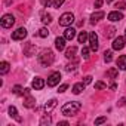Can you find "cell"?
Returning <instances> with one entry per match:
<instances>
[{
	"mask_svg": "<svg viewBox=\"0 0 126 126\" xmlns=\"http://www.w3.org/2000/svg\"><path fill=\"white\" fill-rule=\"evenodd\" d=\"M64 37H65L67 40H73V39L76 37V30L71 28V27H68V28L64 31Z\"/></svg>",
	"mask_w": 126,
	"mask_h": 126,
	"instance_id": "obj_14",
	"label": "cell"
},
{
	"mask_svg": "<svg viewBox=\"0 0 126 126\" xmlns=\"http://www.w3.org/2000/svg\"><path fill=\"white\" fill-rule=\"evenodd\" d=\"M76 65H77V62H74V64H68V65L65 67V70H67V71H74V70H76Z\"/></svg>",
	"mask_w": 126,
	"mask_h": 126,
	"instance_id": "obj_33",
	"label": "cell"
},
{
	"mask_svg": "<svg viewBox=\"0 0 126 126\" xmlns=\"http://www.w3.org/2000/svg\"><path fill=\"white\" fill-rule=\"evenodd\" d=\"M65 37H56L55 39V47L58 49V50H64V47H65Z\"/></svg>",
	"mask_w": 126,
	"mask_h": 126,
	"instance_id": "obj_11",
	"label": "cell"
},
{
	"mask_svg": "<svg viewBox=\"0 0 126 126\" xmlns=\"http://www.w3.org/2000/svg\"><path fill=\"white\" fill-rule=\"evenodd\" d=\"M119 105H126V96H123V98L119 99Z\"/></svg>",
	"mask_w": 126,
	"mask_h": 126,
	"instance_id": "obj_39",
	"label": "cell"
},
{
	"mask_svg": "<svg viewBox=\"0 0 126 126\" xmlns=\"http://www.w3.org/2000/svg\"><path fill=\"white\" fill-rule=\"evenodd\" d=\"M83 89H85V83H76V85L73 86V94L79 95V94H80Z\"/></svg>",
	"mask_w": 126,
	"mask_h": 126,
	"instance_id": "obj_20",
	"label": "cell"
},
{
	"mask_svg": "<svg viewBox=\"0 0 126 126\" xmlns=\"http://www.w3.org/2000/svg\"><path fill=\"white\" fill-rule=\"evenodd\" d=\"M24 92H25V89H22L19 85H16V86L14 88V94H15V95H24Z\"/></svg>",
	"mask_w": 126,
	"mask_h": 126,
	"instance_id": "obj_27",
	"label": "cell"
},
{
	"mask_svg": "<svg viewBox=\"0 0 126 126\" xmlns=\"http://www.w3.org/2000/svg\"><path fill=\"white\" fill-rule=\"evenodd\" d=\"M105 88H107V85H105L104 82H96V83H95V89H98V91L105 89Z\"/></svg>",
	"mask_w": 126,
	"mask_h": 126,
	"instance_id": "obj_29",
	"label": "cell"
},
{
	"mask_svg": "<svg viewBox=\"0 0 126 126\" xmlns=\"http://www.w3.org/2000/svg\"><path fill=\"white\" fill-rule=\"evenodd\" d=\"M9 62H6V61H3L2 62V64H0V73H2V74H6L8 71H9Z\"/></svg>",
	"mask_w": 126,
	"mask_h": 126,
	"instance_id": "obj_23",
	"label": "cell"
},
{
	"mask_svg": "<svg viewBox=\"0 0 126 126\" xmlns=\"http://www.w3.org/2000/svg\"><path fill=\"white\" fill-rule=\"evenodd\" d=\"M27 98L24 99V107H27V108H33V107H36V99L28 94V95H25Z\"/></svg>",
	"mask_w": 126,
	"mask_h": 126,
	"instance_id": "obj_13",
	"label": "cell"
},
{
	"mask_svg": "<svg viewBox=\"0 0 126 126\" xmlns=\"http://www.w3.org/2000/svg\"><path fill=\"white\" fill-rule=\"evenodd\" d=\"M73 22H74V15L71 12L62 14L61 18H59V25H62V27H70Z\"/></svg>",
	"mask_w": 126,
	"mask_h": 126,
	"instance_id": "obj_3",
	"label": "cell"
},
{
	"mask_svg": "<svg viewBox=\"0 0 126 126\" xmlns=\"http://www.w3.org/2000/svg\"><path fill=\"white\" fill-rule=\"evenodd\" d=\"M31 86H33V89L40 91V89H43V88H45V80H43L42 77H34V80H33Z\"/></svg>",
	"mask_w": 126,
	"mask_h": 126,
	"instance_id": "obj_10",
	"label": "cell"
},
{
	"mask_svg": "<svg viewBox=\"0 0 126 126\" xmlns=\"http://www.w3.org/2000/svg\"><path fill=\"white\" fill-rule=\"evenodd\" d=\"M125 37H126V31H125Z\"/></svg>",
	"mask_w": 126,
	"mask_h": 126,
	"instance_id": "obj_43",
	"label": "cell"
},
{
	"mask_svg": "<svg viewBox=\"0 0 126 126\" xmlns=\"http://www.w3.org/2000/svg\"><path fill=\"white\" fill-rule=\"evenodd\" d=\"M122 19H123V14H122V12H119V11H113V12H110V14H108V21H111V22L122 21Z\"/></svg>",
	"mask_w": 126,
	"mask_h": 126,
	"instance_id": "obj_9",
	"label": "cell"
},
{
	"mask_svg": "<svg viewBox=\"0 0 126 126\" xmlns=\"http://www.w3.org/2000/svg\"><path fill=\"white\" fill-rule=\"evenodd\" d=\"M25 37H27V30L24 27H21V28H18V30H15L12 33V39L14 40H24Z\"/></svg>",
	"mask_w": 126,
	"mask_h": 126,
	"instance_id": "obj_6",
	"label": "cell"
},
{
	"mask_svg": "<svg viewBox=\"0 0 126 126\" xmlns=\"http://www.w3.org/2000/svg\"><path fill=\"white\" fill-rule=\"evenodd\" d=\"M68 125V122H59L58 123V126H67Z\"/></svg>",
	"mask_w": 126,
	"mask_h": 126,
	"instance_id": "obj_41",
	"label": "cell"
},
{
	"mask_svg": "<svg viewBox=\"0 0 126 126\" xmlns=\"http://www.w3.org/2000/svg\"><path fill=\"white\" fill-rule=\"evenodd\" d=\"M104 16H105L104 12H95V14H92V16H91V22L95 24V22H98L99 19H102Z\"/></svg>",
	"mask_w": 126,
	"mask_h": 126,
	"instance_id": "obj_15",
	"label": "cell"
},
{
	"mask_svg": "<svg viewBox=\"0 0 126 126\" xmlns=\"http://www.w3.org/2000/svg\"><path fill=\"white\" fill-rule=\"evenodd\" d=\"M50 21H52V16L49 14H42V22L43 24H49Z\"/></svg>",
	"mask_w": 126,
	"mask_h": 126,
	"instance_id": "obj_26",
	"label": "cell"
},
{
	"mask_svg": "<svg viewBox=\"0 0 126 126\" xmlns=\"http://www.w3.org/2000/svg\"><path fill=\"white\" fill-rule=\"evenodd\" d=\"M91 82H92V76H86L85 77V85H89Z\"/></svg>",
	"mask_w": 126,
	"mask_h": 126,
	"instance_id": "obj_38",
	"label": "cell"
},
{
	"mask_svg": "<svg viewBox=\"0 0 126 126\" xmlns=\"http://www.w3.org/2000/svg\"><path fill=\"white\" fill-rule=\"evenodd\" d=\"M76 52H77V47H76V46H71V47L67 49L65 56H67L68 59H74V58H76Z\"/></svg>",
	"mask_w": 126,
	"mask_h": 126,
	"instance_id": "obj_16",
	"label": "cell"
},
{
	"mask_svg": "<svg viewBox=\"0 0 126 126\" xmlns=\"http://www.w3.org/2000/svg\"><path fill=\"white\" fill-rule=\"evenodd\" d=\"M59 80H61V73H58V71H55V73H52L49 77H47V86H56L58 83H59Z\"/></svg>",
	"mask_w": 126,
	"mask_h": 126,
	"instance_id": "obj_5",
	"label": "cell"
},
{
	"mask_svg": "<svg viewBox=\"0 0 126 126\" xmlns=\"http://www.w3.org/2000/svg\"><path fill=\"white\" fill-rule=\"evenodd\" d=\"M39 36H40V37H47V36H49V31H47V28H46V27L40 28V30H39Z\"/></svg>",
	"mask_w": 126,
	"mask_h": 126,
	"instance_id": "obj_28",
	"label": "cell"
},
{
	"mask_svg": "<svg viewBox=\"0 0 126 126\" xmlns=\"http://www.w3.org/2000/svg\"><path fill=\"white\" fill-rule=\"evenodd\" d=\"M111 2H113V0H107V3H111Z\"/></svg>",
	"mask_w": 126,
	"mask_h": 126,
	"instance_id": "obj_42",
	"label": "cell"
},
{
	"mask_svg": "<svg viewBox=\"0 0 126 126\" xmlns=\"http://www.w3.org/2000/svg\"><path fill=\"white\" fill-rule=\"evenodd\" d=\"M123 47H125V37H122V36L116 37V39L113 40V49H114V50H120V49H123Z\"/></svg>",
	"mask_w": 126,
	"mask_h": 126,
	"instance_id": "obj_7",
	"label": "cell"
},
{
	"mask_svg": "<svg viewBox=\"0 0 126 126\" xmlns=\"http://www.w3.org/2000/svg\"><path fill=\"white\" fill-rule=\"evenodd\" d=\"M82 56H83V59H89V49L88 47L82 49Z\"/></svg>",
	"mask_w": 126,
	"mask_h": 126,
	"instance_id": "obj_31",
	"label": "cell"
},
{
	"mask_svg": "<svg viewBox=\"0 0 126 126\" xmlns=\"http://www.w3.org/2000/svg\"><path fill=\"white\" fill-rule=\"evenodd\" d=\"M89 45H91V49L92 50H98V36L94 31L89 34Z\"/></svg>",
	"mask_w": 126,
	"mask_h": 126,
	"instance_id": "obj_8",
	"label": "cell"
},
{
	"mask_svg": "<svg viewBox=\"0 0 126 126\" xmlns=\"http://www.w3.org/2000/svg\"><path fill=\"white\" fill-rule=\"evenodd\" d=\"M40 3H42V5H43L45 8H47V6H49L50 3H53V0H40Z\"/></svg>",
	"mask_w": 126,
	"mask_h": 126,
	"instance_id": "obj_36",
	"label": "cell"
},
{
	"mask_svg": "<svg viewBox=\"0 0 126 126\" xmlns=\"http://www.w3.org/2000/svg\"><path fill=\"white\" fill-rule=\"evenodd\" d=\"M2 27L3 28H11L14 24H15V18L11 15V14H6V15H3V18H2Z\"/></svg>",
	"mask_w": 126,
	"mask_h": 126,
	"instance_id": "obj_4",
	"label": "cell"
},
{
	"mask_svg": "<svg viewBox=\"0 0 126 126\" xmlns=\"http://www.w3.org/2000/svg\"><path fill=\"white\" fill-rule=\"evenodd\" d=\"M102 6V0H95V8H101Z\"/></svg>",
	"mask_w": 126,
	"mask_h": 126,
	"instance_id": "obj_40",
	"label": "cell"
},
{
	"mask_svg": "<svg viewBox=\"0 0 126 126\" xmlns=\"http://www.w3.org/2000/svg\"><path fill=\"white\" fill-rule=\"evenodd\" d=\"M82 108V104L79 101H71V102H67L65 105H62L61 108V113L64 114V116H76Z\"/></svg>",
	"mask_w": 126,
	"mask_h": 126,
	"instance_id": "obj_1",
	"label": "cell"
},
{
	"mask_svg": "<svg viewBox=\"0 0 126 126\" xmlns=\"http://www.w3.org/2000/svg\"><path fill=\"white\" fill-rule=\"evenodd\" d=\"M34 52H36V46H34L33 43H27V45L24 46V53H25L27 56H33Z\"/></svg>",
	"mask_w": 126,
	"mask_h": 126,
	"instance_id": "obj_12",
	"label": "cell"
},
{
	"mask_svg": "<svg viewBox=\"0 0 126 126\" xmlns=\"http://www.w3.org/2000/svg\"><path fill=\"white\" fill-rule=\"evenodd\" d=\"M67 88H68V85H61V86H59V89H58V92H65V91H67Z\"/></svg>",
	"mask_w": 126,
	"mask_h": 126,
	"instance_id": "obj_37",
	"label": "cell"
},
{
	"mask_svg": "<svg viewBox=\"0 0 126 126\" xmlns=\"http://www.w3.org/2000/svg\"><path fill=\"white\" fill-rule=\"evenodd\" d=\"M64 2H65V0H53V3H52V5H53V8H59Z\"/></svg>",
	"mask_w": 126,
	"mask_h": 126,
	"instance_id": "obj_34",
	"label": "cell"
},
{
	"mask_svg": "<svg viewBox=\"0 0 126 126\" xmlns=\"http://www.w3.org/2000/svg\"><path fill=\"white\" fill-rule=\"evenodd\" d=\"M116 8H117V11H123V9H126V3L125 2H117Z\"/></svg>",
	"mask_w": 126,
	"mask_h": 126,
	"instance_id": "obj_30",
	"label": "cell"
},
{
	"mask_svg": "<svg viewBox=\"0 0 126 126\" xmlns=\"http://www.w3.org/2000/svg\"><path fill=\"white\" fill-rule=\"evenodd\" d=\"M39 62H40V65H43V67H49L52 62H53V59H55V55H53V52L52 50H43L40 55H39Z\"/></svg>",
	"mask_w": 126,
	"mask_h": 126,
	"instance_id": "obj_2",
	"label": "cell"
},
{
	"mask_svg": "<svg viewBox=\"0 0 126 126\" xmlns=\"http://www.w3.org/2000/svg\"><path fill=\"white\" fill-rule=\"evenodd\" d=\"M111 59H113V52L111 50H105L104 52V61L105 62H111Z\"/></svg>",
	"mask_w": 126,
	"mask_h": 126,
	"instance_id": "obj_25",
	"label": "cell"
},
{
	"mask_svg": "<svg viewBox=\"0 0 126 126\" xmlns=\"http://www.w3.org/2000/svg\"><path fill=\"white\" fill-rule=\"evenodd\" d=\"M56 104H58L56 99H50V101H47V104L45 105V111H46V113H50V111L56 107Z\"/></svg>",
	"mask_w": 126,
	"mask_h": 126,
	"instance_id": "obj_17",
	"label": "cell"
},
{
	"mask_svg": "<svg viewBox=\"0 0 126 126\" xmlns=\"http://www.w3.org/2000/svg\"><path fill=\"white\" fill-rule=\"evenodd\" d=\"M117 67L120 70H126V55L119 56V59H117Z\"/></svg>",
	"mask_w": 126,
	"mask_h": 126,
	"instance_id": "obj_18",
	"label": "cell"
},
{
	"mask_svg": "<svg viewBox=\"0 0 126 126\" xmlns=\"http://www.w3.org/2000/svg\"><path fill=\"white\" fill-rule=\"evenodd\" d=\"M117 76H119V70L117 68H110L107 71V77H110V79H117Z\"/></svg>",
	"mask_w": 126,
	"mask_h": 126,
	"instance_id": "obj_22",
	"label": "cell"
},
{
	"mask_svg": "<svg viewBox=\"0 0 126 126\" xmlns=\"http://www.w3.org/2000/svg\"><path fill=\"white\" fill-rule=\"evenodd\" d=\"M9 116H11V117H15L18 122H22V119L18 116V111H16V108H15L14 105H12V107H9Z\"/></svg>",
	"mask_w": 126,
	"mask_h": 126,
	"instance_id": "obj_19",
	"label": "cell"
},
{
	"mask_svg": "<svg viewBox=\"0 0 126 126\" xmlns=\"http://www.w3.org/2000/svg\"><path fill=\"white\" fill-rule=\"evenodd\" d=\"M114 34H116V28H114V27H108V28H105V37H107V39L114 37Z\"/></svg>",
	"mask_w": 126,
	"mask_h": 126,
	"instance_id": "obj_24",
	"label": "cell"
},
{
	"mask_svg": "<svg viewBox=\"0 0 126 126\" xmlns=\"http://www.w3.org/2000/svg\"><path fill=\"white\" fill-rule=\"evenodd\" d=\"M88 39H89V34H88L86 31H80V34L77 36V40H79V43H85Z\"/></svg>",
	"mask_w": 126,
	"mask_h": 126,
	"instance_id": "obj_21",
	"label": "cell"
},
{
	"mask_svg": "<svg viewBox=\"0 0 126 126\" xmlns=\"http://www.w3.org/2000/svg\"><path fill=\"white\" fill-rule=\"evenodd\" d=\"M49 123H50V117H49V116H45V117L40 120V125H42V126H45V125H49Z\"/></svg>",
	"mask_w": 126,
	"mask_h": 126,
	"instance_id": "obj_32",
	"label": "cell"
},
{
	"mask_svg": "<svg viewBox=\"0 0 126 126\" xmlns=\"http://www.w3.org/2000/svg\"><path fill=\"white\" fill-rule=\"evenodd\" d=\"M105 122H107L105 117H98V119L95 120V125H102V123H105Z\"/></svg>",
	"mask_w": 126,
	"mask_h": 126,
	"instance_id": "obj_35",
	"label": "cell"
}]
</instances>
